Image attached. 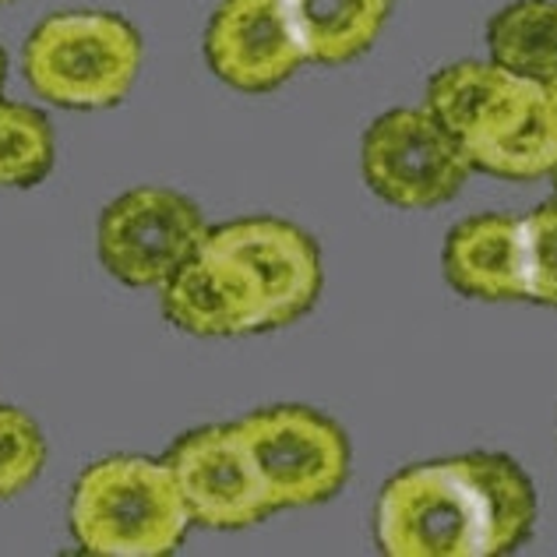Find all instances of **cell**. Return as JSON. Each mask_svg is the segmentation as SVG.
I'll use <instances>...</instances> for the list:
<instances>
[{
  "mask_svg": "<svg viewBox=\"0 0 557 557\" xmlns=\"http://www.w3.org/2000/svg\"><path fill=\"white\" fill-rule=\"evenodd\" d=\"M47 466V437L39 423L14 406H0V502L22 494Z\"/></svg>",
  "mask_w": 557,
  "mask_h": 557,
  "instance_id": "obj_16",
  "label": "cell"
},
{
  "mask_svg": "<svg viewBox=\"0 0 557 557\" xmlns=\"http://www.w3.org/2000/svg\"><path fill=\"white\" fill-rule=\"evenodd\" d=\"M4 82H8V57L0 50V96H4Z\"/></svg>",
  "mask_w": 557,
  "mask_h": 557,
  "instance_id": "obj_19",
  "label": "cell"
},
{
  "mask_svg": "<svg viewBox=\"0 0 557 557\" xmlns=\"http://www.w3.org/2000/svg\"><path fill=\"white\" fill-rule=\"evenodd\" d=\"M205 61L237 92H272L307 64L289 0H219L205 28Z\"/></svg>",
  "mask_w": 557,
  "mask_h": 557,
  "instance_id": "obj_9",
  "label": "cell"
},
{
  "mask_svg": "<svg viewBox=\"0 0 557 557\" xmlns=\"http://www.w3.org/2000/svg\"><path fill=\"white\" fill-rule=\"evenodd\" d=\"M237 434L255 462L272 511L321 505L349 476L343 428L307 406H269L237 420Z\"/></svg>",
  "mask_w": 557,
  "mask_h": 557,
  "instance_id": "obj_5",
  "label": "cell"
},
{
  "mask_svg": "<svg viewBox=\"0 0 557 557\" xmlns=\"http://www.w3.org/2000/svg\"><path fill=\"white\" fill-rule=\"evenodd\" d=\"M423 107L462 141L473 170L505 181H536L550 177L557 166L544 82L522 78L494 61H462L428 82Z\"/></svg>",
  "mask_w": 557,
  "mask_h": 557,
  "instance_id": "obj_2",
  "label": "cell"
},
{
  "mask_svg": "<svg viewBox=\"0 0 557 557\" xmlns=\"http://www.w3.org/2000/svg\"><path fill=\"white\" fill-rule=\"evenodd\" d=\"M159 289H163V314L187 335L233 339V335L269 332L265 304L251 278L209 240Z\"/></svg>",
  "mask_w": 557,
  "mask_h": 557,
  "instance_id": "obj_11",
  "label": "cell"
},
{
  "mask_svg": "<svg viewBox=\"0 0 557 557\" xmlns=\"http://www.w3.org/2000/svg\"><path fill=\"white\" fill-rule=\"evenodd\" d=\"M67 519L92 557H166L190 525L166 459L145 456H110L82 469Z\"/></svg>",
  "mask_w": 557,
  "mask_h": 557,
  "instance_id": "obj_3",
  "label": "cell"
},
{
  "mask_svg": "<svg viewBox=\"0 0 557 557\" xmlns=\"http://www.w3.org/2000/svg\"><path fill=\"white\" fill-rule=\"evenodd\" d=\"M57 163V138L36 107L0 96V187H36Z\"/></svg>",
  "mask_w": 557,
  "mask_h": 557,
  "instance_id": "obj_15",
  "label": "cell"
},
{
  "mask_svg": "<svg viewBox=\"0 0 557 557\" xmlns=\"http://www.w3.org/2000/svg\"><path fill=\"white\" fill-rule=\"evenodd\" d=\"M533 522V480L494 451L409 466L381 487L374 508V536L388 557L511 554Z\"/></svg>",
  "mask_w": 557,
  "mask_h": 557,
  "instance_id": "obj_1",
  "label": "cell"
},
{
  "mask_svg": "<svg viewBox=\"0 0 557 557\" xmlns=\"http://www.w3.org/2000/svg\"><path fill=\"white\" fill-rule=\"evenodd\" d=\"M544 102H547V116H550V127L557 135V78L544 82Z\"/></svg>",
  "mask_w": 557,
  "mask_h": 557,
  "instance_id": "obj_18",
  "label": "cell"
},
{
  "mask_svg": "<svg viewBox=\"0 0 557 557\" xmlns=\"http://www.w3.org/2000/svg\"><path fill=\"white\" fill-rule=\"evenodd\" d=\"M145 42L113 11H57L25 39L22 71L39 99L64 110L124 102L141 71Z\"/></svg>",
  "mask_w": 557,
  "mask_h": 557,
  "instance_id": "obj_4",
  "label": "cell"
},
{
  "mask_svg": "<svg viewBox=\"0 0 557 557\" xmlns=\"http://www.w3.org/2000/svg\"><path fill=\"white\" fill-rule=\"evenodd\" d=\"M0 4H8V0H0Z\"/></svg>",
  "mask_w": 557,
  "mask_h": 557,
  "instance_id": "obj_21",
  "label": "cell"
},
{
  "mask_svg": "<svg viewBox=\"0 0 557 557\" xmlns=\"http://www.w3.org/2000/svg\"><path fill=\"white\" fill-rule=\"evenodd\" d=\"M209 240L244 269L265 304L269 329L293 325L314 307L325 272H321L318 244L300 226L286 219H233L223 226H209Z\"/></svg>",
  "mask_w": 557,
  "mask_h": 557,
  "instance_id": "obj_10",
  "label": "cell"
},
{
  "mask_svg": "<svg viewBox=\"0 0 557 557\" xmlns=\"http://www.w3.org/2000/svg\"><path fill=\"white\" fill-rule=\"evenodd\" d=\"M392 0H289L311 64H346L374 47Z\"/></svg>",
  "mask_w": 557,
  "mask_h": 557,
  "instance_id": "obj_13",
  "label": "cell"
},
{
  "mask_svg": "<svg viewBox=\"0 0 557 557\" xmlns=\"http://www.w3.org/2000/svg\"><path fill=\"white\" fill-rule=\"evenodd\" d=\"M491 61L522 78H557V0H516L487 25Z\"/></svg>",
  "mask_w": 557,
  "mask_h": 557,
  "instance_id": "obj_14",
  "label": "cell"
},
{
  "mask_svg": "<svg viewBox=\"0 0 557 557\" xmlns=\"http://www.w3.org/2000/svg\"><path fill=\"white\" fill-rule=\"evenodd\" d=\"M360 166L368 187L395 209L445 205L473 173L462 141L428 107L381 113L363 135Z\"/></svg>",
  "mask_w": 557,
  "mask_h": 557,
  "instance_id": "obj_6",
  "label": "cell"
},
{
  "mask_svg": "<svg viewBox=\"0 0 557 557\" xmlns=\"http://www.w3.org/2000/svg\"><path fill=\"white\" fill-rule=\"evenodd\" d=\"M525 226V300L557 307V201L540 205Z\"/></svg>",
  "mask_w": 557,
  "mask_h": 557,
  "instance_id": "obj_17",
  "label": "cell"
},
{
  "mask_svg": "<svg viewBox=\"0 0 557 557\" xmlns=\"http://www.w3.org/2000/svg\"><path fill=\"white\" fill-rule=\"evenodd\" d=\"M209 237L201 209L181 190L131 187L99 215V261L113 278L135 289H156L201 251Z\"/></svg>",
  "mask_w": 557,
  "mask_h": 557,
  "instance_id": "obj_7",
  "label": "cell"
},
{
  "mask_svg": "<svg viewBox=\"0 0 557 557\" xmlns=\"http://www.w3.org/2000/svg\"><path fill=\"white\" fill-rule=\"evenodd\" d=\"M190 522L205 530H247L272 516L265 487L237 434V423L187 431L166 451Z\"/></svg>",
  "mask_w": 557,
  "mask_h": 557,
  "instance_id": "obj_8",
  "label": "cell"
},
{
  "mask_svg": "<svg viewBox=\"0 0 557 557\" xmlns=\"http://www.w3.org/2000/svg\"><path fill=\"white\" fill-rule=\"evenodd\" d=\"M550 177H554V181H557V166H554V173H550Z\"/></svg>",
  "mask_w": 557,
  "mask_h": 557,
  "instance_id": "obj_20",
  "label": "cell"
},
{
  "mask_svg": "<svg viewBox=\"0 0 557 557\" xmlns=\"http://www.w3.org/2000/svg\"><path fill=\"white\" fill-rule=\"evenodd\" d=\"M445 278L462 297L525 300V226L511 215H473L448 230Z\"/></svg>",
  "mask_w": 557,
  "mask_h": 557,
  "instance_id": "obj_12",
  "label": "cell"
}]
</instances>
